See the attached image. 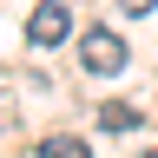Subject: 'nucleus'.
<instances>
[{"mask_svg": "<svg viewBox=\"0 0 158 158\" xmlns=\"http://www.w3.org/2000/svg\"><path fill=\"white\" fill-rule=\"evenodd\" d=\"M79 59H86V73H99V79H106V73H118V66H125V40H118V33H106V27H92L86 40H79Z\"/></svg>", "mask_w": 158, "mask_h": 158, "instance_id": "obj_1", "label": "nucleus"}, {"mask_svg": "<svg viewBox=\"0 0 158 158\" xmlns=\"http://www.w3.org/2000/svg\"><path fill=\"white\" fill-rule=\"evenodd\" d=\"M33 158H92V145H86V138H40Z\"/></svg>", "mask_w": 158, "mask_h": 158, "instance_id": "obj_3", "label": "nucleus"}, {"mask_svg": "<svg viewBox=\"0 0 158 158\" xmlns=\"http://www.w3.org/2000/svg\"><path fill=\"white\" fill-rule=\"evenodd\" d=\"M99 125H106V132H138V112L112 99V106H99Z\"/></svg>", "mask_w": 158, "mask_h": 158, "instance_id": "obj_4", "label": "nucleus"}, {"mask_svg": "<svg viewBox=\"0 0 158 158\" xmlns=\"http://www.w3.org/2000/svg\"><path fill=\"white\" fill-rule=\"evenodd\" d=\"M118 7H125V13H152L158 0H118Z\"/></svg>", "mask_w": 158, "mask_h": 158, "instance_id": "obj_5", "label": "nucleus"}, {"mask_svg": "<svg viewBox=\"0 0 158 158\" xmlns=\"http://www.w3.org/2000/svg\"><path fill=\"white\" fill-rule=\"evenodd\" d=\"M66 33H73V13L59 7V0H40L33 20H27V40H33V46H59Z\"/></svg>", "mask_w": 158, "mask_h": 158, "instance_id": "obj_2", "label": "nucleus"}, {"mask_svg": "<svg viewBox=\"0 0 158 158\" xmlns=\"http://www.w3.org/2000/svg\"><path fill=\"white\" fill-rule=\"evenodd\" d=\"M152 158H158V152H152Z\"/></svg>", "mask_w": 158, "mask_h": 158, "instance_id": "obj_6", "label": "nucleus"}]
</instances>
